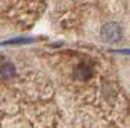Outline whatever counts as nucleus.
<instances>
[{"mask_svg": "<svg viewBox=\"0 0 130 128\" xmlns=\"http://www.w3.org/2000/svg\"><path fill=\"white\" fill-rule=\"evenodd\" d=\"M100 36L107 43H116L122 38V29L117 22H108L102 27Z\"/></svg>", "mask_w": 130, "mask_h": 128, "instance_id": "obj_1", "label": "nucleus"}, {"mask_svg": "<svg viewBox=\"0 0 130 128\" xmlns=\"http://www.w3.org/2000/svg\"><path fill=\"white\" fill-rule=\"evenodd\" d=\"M91 74H92L91 66H89L87 63H81L74 70V78L78 80H87L91 76Z\"/></svg>", "mask_w": 130, "mask_h": 128, "instance_id": "obj_2", "label": "nucleus"}, {"mask_svg": "<svg viewBox=\"0 0 130 128\" xmlns=\"http://www.w3.org/2000/svg\"><path fill=\"white\" fill-rule=\"evenodd\" d=\"M14 72H16V70L12 63H5V65L0 67V74H2V76L4 79H10L14 75Z\"/></svg>", "mask_w": 130, "mask_h": 128, "instance_id": "obj_3", "label": "nucleus"}, {"mask_svg": "<svg viewBox=\"0 0 130 128\" xmlns=\"http://www.w3.org/2000/svg\"><path fill=\"white\" fill-rule=\"evenodd\" d=\"M32 40V38H24V36H21V38H14V39H10V40H7V41H4L3 44L4 45H9V44H16V45H18V44H29V43H31Z\"/></svg>", "mask_w": 130, "mask_h": 128, "instance_id": "obj_4", "label": "nucleus"}, {"mask_svg": "<svg viewBox=\"0 0 130 128\" xmlns=\"http://www.w3.org/2000/svg\"><path fill=\"white\" fill-rule=\"evenodd\" d=\"M113 52H117V53H124V55H130V49H117V50H113Z\"/></svg>", "mask_w": 130, "mask_h": 128, "instance_id": "obj_5", "label": "nucleus"}]
</instances>
